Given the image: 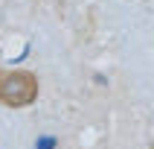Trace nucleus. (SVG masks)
<instances>
[{
	"mask_svg": "<svg viewBox=\"0 0 154 149\" xmlns=\"http://www.w3.org/2000/svg\"><path fill=\"white\" fill-rule=\"evenodd\" d=\"M38 76L23 67H0V102L6 108H26L38 99Z\"/></svg>",
	"mask_w": 154,
	"mask_h": 149,
	"instance_id": "obj_1",
	"label": "nucleus"
}]
</instances>
